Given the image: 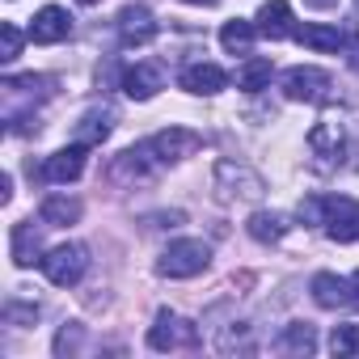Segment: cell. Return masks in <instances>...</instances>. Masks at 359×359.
<instances>
[{
  "mask_svg": "<svg viewBox=\"0 0 359 359\" xmlns=\"http://www.w3.org/2000/svg\"><path fill=\"white\" fill-rule=\"evenodd\" d=\"M279 89H283L287 102H309V106H330L338 97L334 76L325 68H304V64L300 68H287L283 81H279Z\"/></svg>",
  "mask_w": 359,
  "mask_h": 359,
  "instance_id": "1",
  "label": "cell"
},
{
  "mask_svg": "<svg viewBox=\"0 0 359 359\" xmlns=\"http://www.w3.org/2000/svg\"><path fill=\"white\" fill-rule=\"evenodd\" d=\"M208 262H212V245L195 241V237H182V241H169V250L161 254L156 271L165 279H195V275L208 271Z\"/></svg>",
  "mask_w": 359,
  "mask_h": 359,
  "instance_id": "2",
  "label": "cell"
},
{
  "mask_svg": "<svg viewBox=\"0 0 359 359\" xmlns=\"http://www.w3.org/2000/svg\"><path fill=\"white\" fill-rule=\"evenodd\" d=\"M39 266H43V275H47L55 287H76V283L85 279V271H89V250H85L81 241H64V245H55Z\"/></svg>",
  "mask_w": 359,
  "mask_h": 359,
  "instance_id": "3",
  "label": "cell"
},
{
  "mask_svg": "<svg viewBox=\"0 0 359 359\" xmlns=\"http://www.w3.org/2000/svg\"><path fill=\"white\" fill-rule=\"evenodd\" d=\"M148 346L152 351H191V346H199V325L169 313V309H161L152 330H148Z\"/></svg>",
  "mask_w": 359,
  "mask_h": 359,
  "instance_id": "4",
  "label": "cell"
},
{
  "mask_svg": "<svg viewBox=\"0 0 359 359\" xmlns=\"http://www.w3.org/2000/svg\"><path fill=\"white\" fill-rule=\"evenodd\" d=\"M216 191H220L224 203H233V199H262L266 182H262V177H258L250 165L220 161V165H216Z\"/></svg>",
  "mask_w": 359,
  "mask_h": 359,
  "instance_id": "5",
  "label": "cell"
},
{
  "mask_svg": "<svg viewBox=\"0 0 359 359\" xmlns=\"http://www.w3.org/2000/svg\"><path fill=\"white\" fill-rule=\"evenodd\" d=\"M144 144L152 148V156H156L161 165H177V161H187V156H195V152L203 148V135L191 131V127H165V131H156V135L144 140Z\"/></svg>",
  "mask_w": 359,
  "mask_h": 359,
  "instance_id": "6",
  "label": "cell"
},
{
  "mask_svg": "<svg viewBox=\"0 0 359 359\" xmlns=\"http://www.w3.org/2000/svg\"><path fill=\"white\" fill-rule=\"evenodd\" d=\"M309 152H313V169H321V173H330L334 165H342V152H346V131H342V123L321 118V123L309 131Z\"/></svg>",
  "mask_w": 359,
  "mask_h": 359,
  "instance_id": "7",
  "label": "cell"
},
{
  "mask_svg": "<svg viewBox=\"0 0 359 359\" xmlns=\"http://www.w3.org/2000/svg\"><path fill=\"white\" fill-rule=\"evenodd\" d=\"M321 229H325L330 241H338V245L355 241V237H359V203L346 199V195H330V199H325V224H321Z\"/></svg>",
  "mask_w": 359,
  "mask_h": 359,
  "instance_id": "8",
  "label": "cell"
},
{
  "mask_svg": "<svg viewBox=\"0 0 359 359\" xmlns=\"http://www.w3.org/2000/svg\"><path fill=\"white\" fill-rule=\"evenodd\" d=\"M85 144H72V148H60V152H51L47 161H43V169H39V177L47 187H68V182H76V177L85 173Z\"/></svg>",
  "mask_w": 359,
  "mask_h": 359,
  "instance_id": "9",
  "label": "cell"
},
{
  "mask_svg": "<svg viewBox=\"0 0 359 359\" xmlns=\"http://www.w3.org/2000/svg\"><path fill=\"white\" fill-rule=\"evenodd\" d=\"M156 169H161V161L152 156V148L148 144H135V148H127V152L114 156L110 177H114V182H148Z\"/></svg>",
  "mask_w": 359,
  "mask_h": 359,
  "instance_id": "10",
  "label": "cell"
},
{
  "mask_svg": "<svg viewBox=\"0 0 359 359\" xmlns=\"http://www.w3.org/2000/svg\"><path fill=\"white\" fill-rule=\"evenodd\" d=\"M114 26H118V43H123V47H148V43L156 39V30H161L156 18H152L144 5H127Z\"/></svg>",
  "mask_w": 359,
  "mask_h": 359,
  "instance_id": "11",
  "label": "cell"
},
{
  "mask_svg": "<svg viewBox=\"0 0 359 359\" xmlns=\"http://www.w3.org/2000/svg\"><path fill=\"white\" fill-rule=\"evenodd\" d=\"M68 34H72V18H68V9H60V5L39 9V13H34V22H30V43H39V47L64 43Z\"/></svg>",
  "mask_w": 359,
  "mask_h": 359,
  "instance_id": "12",
  "label": "cell"
},
{
  "mask_svg": "<svg viewBox=\"0 0 359 359\" xmlns=\"http://www.w3.org/2000/svg\"><path fill=\"white\" fill-rule=\"evenodd\" d=\"M177 85L187 93H195V97H212V93L229 89V72L220 64H187L182 76H177Z\"/></svg>",
  "mask_w": 359,
  "mask_h": 359,
  "instance_id": "13",
  "label": "cell"
},
{
  "mask_svg": "<svg viewBox=\"0 0 359 359\" xmlns=\"http://www.w3.org/2000/svg\"><path fill=\"white\" fill-rule=\"evenodd\" d=\"M161 89H165V72H161L156 64H131V68L123 72V93H127L131 102H152Z\"/></svg>",
  "mask_w": 359,
  "mask_h": 359,
  "instance_id": "14",
  "label": "cell"
},
{
  "mask_svg": "<svg viewBox=\"0 0 359 359\" xmlns=\"http://www.w3.org/2000/svg\"><path fill=\"white\" fill-rule=\"evenodd\" d=\"M355 34L338 30V26H321V22H309V26H296V43L309 47V51H325V55H338Z\"/></svg>",
  "mask_w": 359,
  "mask_h": 359,
  "instance_id": "15",
  "label": "cell"
},
{
  "mask_svg": "<svg viewBox=\"0 0 359 359\" xmlns=\"http://www.w3.org/2000/svg\"><path fill=\"white\" fill-rule=\"evenodd\" d=\"M258 34L279 43V39H296V22H292V9H287V0H266V5L258 9Z\"/></svg>",
  "mask_w": 359,
  "mask_h": 359,
  "instance_id": "16",
  "label": "cell"
},
{
  "mask_svg": "<svg viewBox=\"0 0 359 359\" xmlns=\"http://www.w3.org/2000/svg\"><path fill=\"white\" fill-rule=\"evenodd\" d=\"M81 212H85L81 199H68V195H47V199L39 203V220L51 224V229H68V224H76Z\"/></svg>",
  "mask_w": 359,
  "mask_h": 359,
  "instance_id": "17",
  "label": "cell"
},
{
  "mask_svg": "<svg viewBox=\"0 0 359 359\" xmlns=\"http://www.w3.org/2000/svg\"><path fill=\"white\" fill-rule=\"evenodd\" d=\"M313 300H317L321 309H342V304H351V279H338V275H330V271L313 275Z\"/></svg>",
  "mask_w": 359,
  "mask_h": 359,
  "instance_id": "18",
  "label": "cell"
},
{
  "mask_svg": "<svg viewBox=\"0 0 359 359\" xmlns=\"http://www.w3.org/2000/svg\"><path fill=\"white\" fill-rule=\"evenodd\" d=\"M13 262L18 266H34V262H43L39 254H43V237H39V229L26 220V224H13Z\"/></svg>",
  "mask_w": 359,
  "mask_h": 359,
  "instance_id": "19",
  "label": "cell"
},
{
  "mask_svg": "<svg viewBox=\"0 0 359 359\" xmlns=\"http://www.w3.org/2000/svg\"><path fill=\"white\" fill-rule=\"evenodd\" d=\"M254 39H258V26L245 22V18H233V22H224V30H220V47H224L229 55H250Z\"/></svg>",
  "mask_w": 359,
  "mask_h": 359,
  "instance_id": "20",
  "label": "cell"
},
{
  "mask_svg": "<svg viewBox=\"0 0 359 359\" xmlns=\"http://www.w3.org/2000/svg\"><path fill=\"white\" fill-rule=\"evenodd\" d=\"M271 76H275V64L262 60V55H250V60L237 68V89H245V93H262V89L271 85Z\"/></svg>",
  "mask_w": 359,
  "mask_h": 359,
  "instance_id": "21",
  "label": "cell"
},
{
  "mask_svg": "<svg viewBox=\"0 0 359 359\" xmlns=\"http://www.w3.org/2000/svg\"><path fill=\"white\" fill-rule=\"evenodd\" d=\"M245 233H250L258 245H275V241H283L287 220H283L279 212H254V216H250V224H245Z\"/></svg>",
  "mask_w": 359,
  "mask_h": 359,
  "instance_id": "22",
  "label": "cell"
},
{
  "mask_svg": "<svg viewBox=\"0 0 359 359\" xmlns=\"http://www.w3.org/2000/svg\"><path fill=\"white\" fill-rule=\"evenodd\" d=\"M279 351H283V355H313V351H317V330H313L309 321H292V325H283V334H279Z\"/></svg>",
  "mask_w": 359,
  "mask_h": 359,
  "instance_id": "23",
  "label": "cell"
},
{
  "mask_svg": "<svg viewBox=\"0 0 359 359\" xmlns=\"http://www.w3.org/2000/svg\"><path fill=\"white\" fill-rule=\"evenodd\" d=\"M110 127H114V114H110V110H89V114L76 123V144L97 148V144L110 135Z\"/></svg>",
  "mask_w": 359,
  "mask_h": 359,
  "instance_id": "24",
  "label": "cell"
},
{
  "mask_svg": "<svg viewBox=\"0 0 359 359\" xmlns=\"http://www.w3.org/2000/svg\"><path fill=\"white\" fill-rule=\"evenodd\" d=\"M330 351H334L338 359H346V355H359V325H355V321H346V325H334V334H330Z\"/></svg>",
  "mask_w": 359,
  "mask_h": 359,
  "instance_id": "25",
  "label": "cell"
},
{
  "mask_svg": "<svg viewBox=\"0 0 359 359\" xmlns=\"http://www.w3.org/2000/svg\"><path fill=\"white\" fill-rule=\"evenodd\" d=\"M22 43H26V34H22L13 22L0 26V60H5V64H13V60L22 55Z\"/></svg>",
  "mask_w": 359,
  "mask_h": 359,
  "instance_id": "26",
  "label": "cell"
},
{
  "mask_svg": "<svg viewBox=\"0 0 359 359\" xmlns=\"http://www.w3.org/2000/svg\"><path fill=\"white\" fill-rule=\"evenodd\" d=\"M296 216H300L304 224H325V199H317V195H313V199H304Z\"/></svg>",
  "mask_w": 359,
  "mask_h": 359,
  "instance_id": "27",
  "label": "cell"
},
{
  "mask_svg": "<svg viewBox=\"0 0 359 359\" xmlns=\"http://www.w3.org/2000/svg\"><path fill=\"white\" fill-rule=\"evenodd\" d=\"M76 346H81V325H64L60 338H55V355H68V351H76Z\"/></svg>",
  "mask_w": 359,
  "mask_h": 359,
  "instance_id": "28",
  "label": "cell"
},
{
  "mask_svg": "<svg viewBox=\"0 0 359 359\" xmlns=\"http://www.w3.org/2000/svg\"><path fill=\"white\" fill-rule=\"evenodd\" d=\"M304 5H309V9H334L338 0H304Z\"/></svg>",
  "mask_w": 359,
  "mask_h": 359,
  "instance_id": "29",
  "label": "cell"
},
{
  "mask_svg": "<svg viewBox=\"0 0 359 359\" xmlns=\"http://www.w3.org/2000/svg\"><path fill=\"white\" fill-rule=\"evenodd\" d=\"M351 304H359V271L351 275Z\"/></svg>",
  "mask_w": 359,
  "mask_h": 359,
  "instance_id": "30",
  "label": "cell"
},
{
  "mask_svg": "<svg viewBox=\"0 0 359 359\" xmlns=\"http://www.w3.org/2000/svg\"><path fill=\"white\" fill-rule=\"evenodd\" d=\"M182 5H208L212 9V5H220V0H182Z\"/></svg>",
  "mask_w": 359,
  "mask_h": 359,
  "instance_id": "31",
  "label": "cell"
},
{
  "mask_svg": "<svg viewBox=\"0 0 359 359\" xmlns=\"http://www.w3.org/2000/svg\"><path fill=\"white\" fill-rule=\"evenodd\" d=\"M351 68H359V47H355V55H351Z\"/></svg>",
  "mask_w": 359,
  "mask_h": 359,
  "instance_id": "32",
  "label": "cell"
},
{
  "mask_svg": "<svg viewBox=\"0 0 359 359\" xmlns=\"http://www.w3.org/2000/svg\"><path fill=\"white\" fill-rule=\"evenodd\" d=\"M76 5H85V9H89V5H102V0H76Z\"/></svg>",
  "mask_w": 359,
  "mask_h": 359,
  "instance_id": "33",
  "label": "cell"
},
{
  "mask_svg": "<svg viewBox=\"0 0 359 359\" xmlns=\"http://www.w3.org/2000/svg\"><path fill=\"white\" fill-rule=\"evenodd\" d=\"M355 9H359V0H355Z\"/></svg>",
  "mask_w": 359,
  "mask_h": 359,
  "instance_id": "34",
  "label": "cell"
}]
</instances>
